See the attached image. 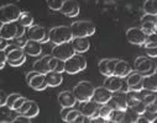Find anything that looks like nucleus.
<instances>
[{"label": "nucleus", "instance_id": "nucleus-1", "mask_svg": "<svg viewBox=\"0 0 157 123\" xmlns=\"http://www.w3.org/2000/svg\"><path fill=\"white\" fill-rule=\"evenodd\" d=\"M48 36H50V42L53 45L72 42V39H73L71 26H56L50 30Z\"/></svg>", "mask_w": 157, "mask_h": 123}, {"label": "nucleus", "instance_id": "nucleus-2", "mask_svg": "<svg viewBox=\"0 0 157 123\" xmlns=\"http://www.w3.org/2000/svg\"><path fill=\"white\" fill-rule=\"evenodd\" d=\"M73 37H90L95 33V26L90 21H75L71 25Z\"/></svg>", "mask_w": 157, "mask_h": 123}, {"label": "nucleus", "instance_id": "nucleus-3", "mask_svg": "<svg viewBox=\"0 0 157 123\" xmlns=\"http://www.w3.org/2000/svg\"><path fill=\"white\" fill-rule=\"evenodd\" d=\"M94 90H95V88L89 81H79V83L74 86L73 92H74L78 102H84V101L93 99Z\"/></svg>", "mask_w": 157, "mask_h": 123}, {"label": "nucleus", "instance_id": "nucleus-4", "mask_svg": "<svg viewBox=\"0 0 157 123\" xmlns=\"http://www.w3.org/2000/svg\"><path fill=\"white\" fill-rule=\"evenodd\" d=\"M21 13L22 11L16 4H5L0 9V15H2L0 16V21H2V24L19 21Z\"/></svg>", "mask_w": 157, "mask_h": 123}, {"label": "nucleus", "instance_id": "nucleus-5", "mask_svg": "<svg viewBox=\"0 0 157 123\" xmlns=\"http://www.w3.org/2000/svg\"><path fill=\"white\" fill-rule=\"evenodd\" d=\"M26 83L31 89H33L36 91H42L48 86L45 74H41L36 70L26 74Z\"/></svg>", "mask_w": 157, "mask_h": 123}, {"label": "nucleus", "instance_id": "nucleus-6", "mask_svg": "<svg viewBox=\"0 0 157 123\" xmlns=\"http://www.w3.org/2000/svg\"><path fill=\"white\" fill-rule=\"evenodd\" d=\"M75 49L72 45V42H64V43H59V45H55V47L52 48V56L57 57L62 60H67L71 57H73L75 54Z\"/></svg>", "mask_w": 157, "mask_h": 123}, {"label": "nucleus", "instance_id": "nucleus-7", "mask_svg": "<svg viewBox=\"0 0 157 123\" xmlns=\"http://www.w3.org/2000/svg\"><path fill=\"white\" fill-rule=\"evenodd\" d=\"M134 69L136 71L141 73L142 75H150V74L155 73L156 65L148 56L147 57H137L134 62Z\"/></svg>", "mask_w": 157, "mask_h": 123}, {"label": "nucleus", "instance_id": "nucleus-8", "mask_svg": "<svg viewBox=\"0 0 157 123\" xmlns=\"http://www.w3.org/2000/svg\"><path fill=\"white\" fill-rule=\"evenodd\" d=\"M147 34L145 33V31L140 27H131L126 31V38L130 43L136 45V46H144L145 41H146Z\"/></svg>", "mask_w": 157, "mask_h": 123}, {"label": "nucleus", "instance_id": "nucleus-9", "mask_svg": "<svg viewBox=\"0 0 157 123\" xmlns=\"http://www.w3.org/2000/svg\"><path fill=\"white\" fill-rule=\"evenodd\" d=\"M27 38L29 39L38 41V42H42V43L50 42L48 32L42 26H31L29 28V31H27Z\"/></svg>", "mask_w": 157, "mask_h": 123}, {"label": "nucleus", "instance_id": "nucleus-10", "mask_svg": "<svg viewBox=\"0 0 157 123\" xmlns=\"http://www.w3.org/2000/svg\"><path fill=\"white\" fill-rule=\"evenodd\" d=\"M108 105L115 110V108H119V110H126L129 107L128 105V94L124 91H116L113 92V97L109 100Z\"/></svg>", "mask_w": 157, "mask_h": 123}, {"label": "nucleus", "instance_id": "nucleus-11", "mask_svg": "<svg viewBox=\"0 0 157 123\" xmlns=\"http://www.w3.org/2000/svg\"><path fill=\"white\" fill-rule=\"evenodd\" d=\"M144 76L139 71H131L125 79L128 81V85H129V90L132 91H142L144 90Z\"/></svg>", "mask_w": 157, "mask_h": 123}, {"label": "nucleus", "instance_id": "nucleus-12", "mask_svg": "<svg viewBox=\"0 0 157 123\" xmlns=\"http://www.w3.org/2000/svg\"><path fill=\"white\" fill-rule=\"evenodd\" d=\"M81 112L88 118V122L90 118L95 117L99 114V107H98V102H95L93 99L92 100H88V101H84V102H81Z\"/></svg>", "mask_w": 157, "mask_h": 123}, {"label": "nucleus", "instance_id": "nucleus-13", "mask_svg": "<svg viewBox=\"0 0 157 123\" xmlns=\"http://www.w3.org/2000/svg\"><path fill=\"white\" fill-rule=\"evenodd\" d=\"M0 37L6 38L9 41H13L14 38H16L17 37V21L2 24V27H0Z\"/></svg>", "mask_w": 157, "mask_h": 123}, {"label": "nucleus", "instance_id": "nucleus-14", "mask_svg": "<svg viewBox=\"0 0 157 123\" xmlns=\"http://www.w3.org/2000/svg\"><path fill=\"white\" fill-rule=\"evenodd\" d=\"M79 11H81V8L77 0H64V3L59 10V13H62L64 16H68V17L77 16L79 14Z\"/></svg>", "mask_w": 157, "mask_h": 123}, {"label": "nucleus", "instance_id": "nucleus-15", "mask_svg": "<svg viewBox=\"0 0 157 123\" xmlns=\"http://www.w3.org/2000/svg\"><path fill=\"white\" fill-rule=\"evenodd\" d=\"M103 85L105 88H108L110 91L116 92V91H121L123 85H124V78L116 76V75H110V76H105V80Z\"/></svg>", "mask_w": 157, "mask_h": 123}, {"label": "nucleus", "instance_id": "nucleus-16", "mask_svg": "<svg viewBox=\"0 0 157 123\" xmlns=\"http://www.w3.org/2000/svg\"><path fill=\"white\" fill-rule=\"evenodd\" d=\"M24 51H25L26 56H30V57L41 56V53H42V42H38V41L27 38L26 43L24 46Z\"/></svg>", "mask_w": 157, "mask_h": 123}, {"label": "nucleus", "instance_id": "nucleus-17", "mask_svg": "<svg viewBox=\"0 0 157 123\" xmlns=\"http://www.w3.org/2000/svg\"><path fill=\"white\" fill-rule=\"evenodd\" d=\"M111 97H113V91H110V90H109L108 88H105L104 85H103V86H99V88H95L94 95H93V100H94L95 102H98L99 105L108 103Z\"/></svg>", "mask_w": 157, "mask_h": 123}, {"label": "nucleus", "instance_id": "nucleus-18", "mask_svg": "<svg viewBox=\"0 0 157 123\" xmlns=\"http://www.w3.org/2000/svg\"><path fill=\"white\" fill-rule=\"evenodd\" d=\"M117 63V59H101L99 62V71L100 74H103L104 76H110V75H114V71H115V65Z\"/></svg>", "mask_w": 157, "mask_h": 123}, {"label": "nucleus", "instance_id": "nucleus-19", "mask_svg": "<svg viewBox=\"0 0 157 123\" xmlns=\"http://www.w3.org/2000/svg\"><path fill=\"white\" fill-rule=\"evenodd\" d=\"M77 97L73 91H62L58 94V102L62 107H73L77 103Z\"/></svg>", "mask_w": 157, "mask_h": 123}, {"label": "nucleus", "instance_id": "nucleus-20", "mask_svg": "<svg viewBox=\"0 0 157 123\" xmlns=\"http://www.w3.org/2000/svg\"><path fill=\"white\" fill-rule=\"evenodd\" d=\"M64 71L67 74H77L82 71V67H81V62H79V57L75 53L73 57H71L69 59L66 60V67H64Z\"/></svg>", "mask_w": 157, "mask_h": 123}, {"label": "nucleus", "instance_id": "nucleus-21", "mask_svg": "<svg viewBox=\"0 0 157 123\" xmlns=\"http://www.w3.org/2000/svg\"><path fill=\"white\" fill-rule=\"evenodd\" d=\"M20 113L16 111V110H14V108H11V107H9V106H2V114H0V122L2 123H11V122H15V119H16V117L19 116Z\"/></svg>", "mask_w": 157, "mask_h": 123}, {"label": "nucleus", "instance_id": "nucleus-22", "mask_svg": "<svg viewBox=\"0 0 157 123\" xmlns=\"http://www.w3.org/2000/svg\"><path fill=\"white\" fill-rule=\"evenodd\" d=\"M72 45L77 53H84L90 48V42L88 37H73Z\"/></svg>", "mask_w": 157, "mask_h": 123}, {"label": "nucleus", "instance_id": "nucleus-23", "mask_svg": "<svg viewBox=\"0 0 157 123\" xmlns=\"http://www.w3.org/2000/svg\"><path fill=\"white\" fill-rule=\"evenodd\" d=\"M52 56H42L41 58H38L33 63V70L41 73V74H47L50 69V59Z\"/></svg>", "mask_w": 157, "mask_h": 123}, {"label": "nucleus", "instance_id": "nucleus-24", "mask_svg": "<svg viewBox=\"0 0 157 123\" xmlns=\"http://www.w3.org/2000/svg\"><path fill=\"white\" fill-rule=\"evenodd\" d=\"M131 71H132V69L126 60H117V63L115 65L114 75L120 76V78H126Z\"/></svg>", "mask_w": 157, "mask_h": 123}, {"label": "nucleus", "instance_id": "nucleus-25", "mask_svg": "<svg viewBox=\"0 0 157 123\" xmlns=\"http://www.w3.org/2000/svg\"><path fill=\"white\" fill-rule=\"evenodd\" d=\"M46 76V81L48 86L51 88H56V86H59L63 81V76H62V73H58V71H53V70H50L47 74H45Z\"/></svg>", "mask_w": 157, "mask_h": 123}, {"label": "nucleus", "instance_id": "nucleus-26", "mask_svg": "<svg viewBox=\"0 0 157 123\" xmlns=\"http://www.w3.org/2000/svg\"><path fill=\"white\" fill-rule=\"evenodd\" d=\"M144 89L157 92V73L144 76Z\"/></svg>", "mask_w": 157, "mask_h": 123}, {"label": "nucleus", "instance_id": "nucleus-27", "mask_svg": "<svg viewBox=\"0 0 157 123\" xmlns=\"http://www.w3.org/2000/svg\"><path fill=\"white\" fill-rule=\"evenodd\" d=\"M64 67H66V60H62L57 57H51L50 59V69L53 71H58V73H63L64 71Z\"/></svg>", "mask_w": 157, "mask_h": 123}, {"label": "nucleus", "instance_id": "nucleus-28", "mask_svg": "<svg viewBox=\"0 0 157 123\" xmlns=\"http://www.w3.org/2000/svg\"><path fill=\"white\" fill-rule=\"evenodd\" d=\"M142 9L145 14L157 16V0H145Z\"/></svg>", "mask_w": 157, "mask_h": 123}, {"label": "nucleus", "instance_id": "nucleus-29", "mask_svg": "<svg viewBox=\"0 0 157 123\" xmlns=\"http://www.w3.org/2000/svg\"><path fill=\"white\" fill-rule=\"evenodd\" d=\"M124 118H125V111L124 110H119V108H115L110 113L109 122H124Z\"/></svg>", "mask_w": 157, "mask_h": 123}, {"label": "nucleus", "instance_id": "nucleus-30", "mask_svg": "<svg viewBox=\"0 0 157 123\" xmlns=\"http://www.w3.org/2000/svg\"><path fill=\"white\" fill-rule=\"evenodd\" d=\"M141 28L146 34H151L157 32V21H144L141 22Z\"/></svg>", "mask_w": 157, "mask_h": 123}, {"label": "nucleus", "instance_id": "nucleus-31", "mask_svg": "<svg viewBox=\"0 0 157 123\" xmlns=\"http://www.w3.org/2000/svg\"><path fill=\"white\" fill-rule=\"evenodd\" d=\"M19 22L21 25H24L26 28H30L32 25H33V17L31 14H29L27 11H22L21 13V16L19 19Z\"/></svg>", "mask_w": 157, "mask_h": 123}, {"label": "nucleus", "instance_id": "nucleus-32", "mask_svg": "<svg viewBox=\"0 0 157 123\" xmlns=\"http://www.w3.org/2000/svg\"><path fill=\"white\" fill-rule=\"evenodd\" d=\"M156 99H157V95H156L155 91H150V90H146V89H144V90L141 91V100L146 103V106H147L148 103L153 102Z\"/></svg>", "mask_w": 157, "mask_h": 123}, {"label": "nucleus", "instance_id": "nucleus-33", "mask_svg": "<svg viewBox=\"0 0 157 123\" xmlns=\"http://www.w3.org/2000/svg\"><path fill=\"white\" fill-rule=\"evenodd\" d=\"M141 114H139L135 110H132L131 107H128L125 110V118H124V122H132V123H136L139 117Z\"/></svg>", "mask_w": 157, "mask_h": 123}, {"label": "nucleus", "instance_id": "nucleus-34", "mask_svg": "<svg viewBox=\"0 0 157 123\" xmlns=\"http://www.w3.org/2000/svg\"><path fill=\"white\" fill-rule=\"evenodd\" d=\"M38 113H40V107H38L37 102L31 101V105H30L29 110H27V111H26L24 114H25L26 117H29V118H33V117L38 116Z\"/></svg>", "mask_w": 157, "mask_h": 123}, {"label": "nucleus", "instance_id": "nucleus-35", "mask_svg": "<svg viewBox=\"0 0 157 123\" xmlns=\"http://www.w3.org/2000/svg\"><path fill=\"white\" fill-rule=\"evenodd\" d=\"M113 108L108 105V103H104L99 107V116H101L103 118H105L108 122H109V117H110V113H111Z\"/></svg>", "mask_w": 157, "mask_h": 123}, {"label": "nucleus", "instance_id": "nucleus-36", "mask_svg": "<svg viewBox=\"0 0 157 123\" xmlns=\"http://www.w3.org/2000/svg\"><path fill=\"white\" fill-rule=\"evenodd\" d=\"M155 46H157V32L151 33V34H147L146 41H145V45H144L145 48H147V47H155Z\"/></svg>", "mask_w": 157, "mask_h": 123}, {"label": "nucleus", "instance_id": "nucleus-37", "mask_svg": "<svg viewBox=\"0 0 157 123\" xmlns=\"http://www.w3.org/2000/svg\"><path fill=\"white\" fill-rule=\"evenodd\" d=\"M46 3L48 5V8L53 11H59L63 3H64V0H46Z\"/></svg>", "mask_w": 157, "mask_h": 123}, {"label": "nucleus", "instance_id": "nucleus-38", "mask_svg": "<svg viewBox=\"0 0 157 123\" xmlns=\"http://www.w3.org/2000/svg\"><path fill=\"white\" fill-rule=\"evenodd\" d=\"M82 112L81 111H78V110H74L73 107H72V110L68 112V114L66 116V118H64V122H69V123H73V122H75V119L79 117V114H81Z\"/></svg>", "mask_w": 157, "mask_h": 123}, {"label": "nucleus", "instance_id": "nucleus-39", "mask_svg": "<svg viewBox=\"0 0 157 123\" xmlns=\"http://www.w3.org/2000/svg\"><path fill=\"white\" fill-rule=\"evenodd\" d=\"M142 116L147 119L148 123H155V121L157 119V112H152V111H150V110H146V111L142 113Z\"/></svg>", "mask_w": 157, "mask_h": 123}, {"label": "nucleus", "instance_id": "nucleus-40", "mask_svg": "<svg viewBox=\"0 0 157 123\" xmlns=\"http://www.w3.org/2000/svg\"><path fill=\"white\" fill-rule=\"evenodd\" d=\"M20 96H21V95H20V94H17V92H13V94H10V95H9V97H8L6 106H9V107H11V108H13V106L15 105V102L17 101V99H19Z\"/></svg>", "mask_w": 157, "mask_h": 123}, {"label": "nucleus", "instance_id": "nucleus-41", "mask_svg": "<svg viewBox=\"0 0 157 123\" xmlns=\"http://www.w3.org/2000/svg\"><path fill=\"white\" fill-rule=\"evenodd\" d=\"M8 63V56L6 51H0V69H4V67Z\"/></svg>", "mask_w": 157, "mask_h": 123}, {"label": "nucleus", "instance_id": "nucleus-42", "mask_svg": "<svg viewBox=\"0 0 157 123\" xmlns=\"http://www.w3.org/2000/svg\"><path fill=\"white\" fill-rule=\"evenodd\" d=\"M145 51H146V54L150 58H157V46H155V47H147V48H145Z\"/></svg>", "mask_w": 157, "mask_h": 123}, {"label": "nucleus", "instance_id": "nucleus-43", "mask_svg": "<svg viewBox=\"0 0 157 123\" xmlns=\"http://www.w3.org/2000/svg\"><path fill=\"white\" fill-rule=\"evenodd\" d=\"M26 60V56L22 57L21 59H17V60H8V64L11 65V67H21Z\"/></svg>", "mask_w": 157, "mask_h": 123}, {"label": "nucleus", "instance_id": "nucleus-44", "mask_svg": "<svg viewBox=\"0 0 157 123\" xmlns=\"http://www.w3.org/2000/svg\"><path fill=\"white\" fill-rule=\"evenodd\" d=\"M9 45H10V41L9 39L0 37V51H6V48L9 47Z\"/></svg>", "mask_w": 157, "mask_h": 123}, {"label": "nucleus", "instance_id": "nucleus-45", "mask_svg": "<svg viewBox=\"0 0 157 123\" xmlns=\"http://www.w3.org/2000/svg\"><path fill=\"white\" fill-rule=\"evenodd\" d=\"M25 101H26V99H25V97H22V96H20V97H19V99H17V101H16V102H15V105H14V106H13V108H14V110H16V111H17V110H19V108H20V107H21V106H22V103H24V102H25Z\"/></svg>", "mask_w": 157, "mask_h": 123}, {"label": "nucleus", "instance_id": "nucleus-46", "mask_svg": "<svg viewBox=\"0 0 157 123\" xmlns=\"http://www.w3.org/2000/svg\"><path fill=\"white\" fill-rule=\"evenodd\" d=\"M144 21H157V16L150 15V14H145V15L141 17V22H144Z\"/></svg>", "mask_w": 157, "mask_h": 123}, {"label": "nucleus", "instance_id": "nucleus-47", "mask_svg": "<svg viewBox=\"0 0 157 123\" xmlns=\"http://www.w3.org/2000/svg\"><path fill=\"white\" fill-rule=\"evenodd\" d=\"M15 122H25V123H29V122H31V118L26 117L25 114H19V116L16 117Z\"/></svg>", "mask_w": 157, "mask_h": 123}, {"label": "nucleus", "instance_id": "nucleus-48", "mask_svg": "<svg viewBox=\"0 0 157 123\" xmlns=\"http://www.w3.org/2000/svg\"><path fill=\"white\" fill-rule=\"evenodd\" d=\"M89 122H93V123H99V122H101V123H105V122H108L105 118H103L101 116H95V117H93V118H90L89 119Z\"/></svg>", "mask_w": 157, "mask_h": 123}, {"label": "nucleus", "instance_id": "nucleus-49", "mask_svg": "<svg viewBox=\"0 0 157 123\" xmlns=\"http://www.w3.org/2000/svg\"><path fill=\"white\" fill-rule=\"evenodd\" d=\"M146 110H150V111H152V112H157V99H156L153 102L148 103V105L146 106Z\"/></svg>", "mask_w": 157, "mask_h": 123}, {"label": "nucleus", "instance_id": "nucleus-50", "mask_svg": "<svg viewBox=\"0 0 157 123\" xmlns=\"http://www.w3.org/2000/svg\"><path fill=\"white\" fill-rule=\"evenodd\" d=\"M8 97H9V95H6V92L3 90V91H2V100H0V106H5V105H6Z\"/></svg>", "mask_w": 157, "mask_h": 123}, {"label": "nucleus", "instance_id": "nucleus-51", "mask_svg": "<svg viewBox=\"0 0 157 123\" xmlns=\"http://www.w3.org/2000/svg\"><path fill=\"white\" fill-rule=\"evenodd\" d=\"M77 54H78V57H79V62H81L82 70H84V69L87 68V60H86V58H84L83 56H81V53H77Z\"/></svg>", "mask_w": 157, "mask_h": 123}, {"label": "nucleus", "instance_id": "nucleus-52", "mask_svg": "<svg viewBox=\"0 0 157 123\" xmlns=\"http://www.w3.org/2000/svg\"><path fill=\"white\" fill-rule=\"evenodd\" d=\"M72 110V107H62V111H61V118L64 121V118H66V116L68 114V112Z\"/></svg>", "mask_w": 157, "mask_h": 123}, {"label": "nucleus", "instance_id": "nucleus-53", "mask_svg": "<svg viewBox=\"0 0 157 123\" xmlns=\"http://www.w3.org/2000/svg\"><path fill=\"white\" fill-rule=\"evenodd\" d=\"M141 122H144V123H148V122H147V119H146L142 114H141V116L139 117V119H137V123H141Z\"/></svg>", "mask_w": 157, "mask_h": 123}, {"label": "nucleus", "instance_id": "nucleus-54", "mask_svg": "<svg viewBox=\"0 0 157 123\" xmlns=\"http://www.w3.org/2000/svg\"><path fill=\"white\" fill-rule=\"evenodd\" d=\"M155 73H157V67H156V69H155Z\"/></svg>", "mask_w": 157, "mask_h": 123}, {"label": "nucleus", "instance_id": "nucleus-55", "mask_svg": "<svg viewBox=\"0 0 157 123\" xmlns=\"http://www.w3.org/2000/svg\"><path fill=\"white\" fill-rule=\"evenodd\" d=\"M155 123H157V119H156V121H155Z\"/></svg>", "mask_w": 157, "mask_h": 123}]
</instances>
